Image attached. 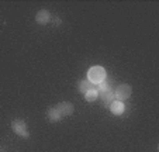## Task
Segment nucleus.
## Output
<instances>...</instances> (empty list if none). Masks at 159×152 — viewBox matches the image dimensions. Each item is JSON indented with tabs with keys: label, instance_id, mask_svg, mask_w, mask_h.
Returning <instances> with one entry per match:
<instances>
[{
	"label": "nucleus",
	"instance_id": "obj_10",
	"mask_svg": "<svg viewBox=\"0 0 159 152\" xmlns=\"http://www.w3.org/2000/svg\"><path fill=\"white\" fill-rule=\"evenodd\" d=\"M84 99H86V101H89V103L97 100V99H99V94H97V89H96V87L87 90V92L84 93Z\"/></svg>",
	"mask_w": 159,
	"mask_h": 152
},
{
	"label": "nucleus",
	"instance_id": "obj_2",
	"mask_svg": "<svg viewBox=\"0 0 159 152\" xmlns=\"http://www.w3.org/2000/svg\"><path fill=\"white\" fill-rule=\"evenodd\" d=\"M96 89H97V94H99V97L103 100V103H104L106 106H110V103L114 100V90H113V87L104 81L103 83H100Z\"/></svg>",
	"mask_w": 159,
	"mask_h": 152
},
{
	"label": "nucleus",
	"instance_id": "obj_5",
	"mask_svg": "<svg viewBox=\"0 0 159 152\" xmlns=\"http://www.w3.org/2000/svg\"><path fill=\"white\" fill-rule=\"evenodd\" d=\"M55 108H57L58 111H59V114L63 117H69L73 114V111H75V107H73L72 103H69V101H61V103H58L57 106H55Z\"/></svg>",
	"mask_w": 159,
	"mask_h": 152
},
{
	"label": "nucleus",
	"instance_id": "obj_9",
	"mask_svg": "<svg viewBox=\"0 0 159 152\" xmlns=\"http://www.w3.org/2000/svg\"><path fill=\"white\" fill-rule=\"evenodd\" d=\"M93 87H96V86H94V85H92L89 81H80V82L78 83V90H79L80 93H83V94L87 92V90L93 89Z\"/></svg>",
	"mask_w": 159,
	"mask_h": 152
},
{
	"label": "nucleus",
	"instance_id": "obj_3",
	"mask_svg": "<svg viewBox=\"0 0 159 152\" xmlns=\"http://www.w3.org/2000/svg\"><path fill=\"white\" fill-rule=\"evenodd\" d=\"M11 128L18 137H23V138L30 137V131H28V127L24 120H20V118L14 120V121L11 122Z\"/></svg>",
	"mask_w": 159,
	"mask_h": 152
},
{
	"label": "nucleus",
	"instance_id": "obj_6",
	"mask_svg": "<svg viewBox=\"0 0 159 152\" xmlns=\"http://www.w3.org/2000/svg\"><path fill=\"white\" fill-rule=\"evenodd\" d=\"M108 108H110V111L114 116H121V114L125 111V106H124L123 101H118V100H113L110 103V106H108Z\"/></svg>",
	"mask_w": 159,
	"mask_h": 152
},
{
	"label": "nucleus",
	"instance_id": "obj_1",
	"mask_svg": "<svg viewBox=\"0 0 159 152\" xmlns=\"http://www.w3.org/2000/svg\"><path fill=\"white\" fill-rule=\"evenodd\" d=\"M87 81L92 85H100L106 81V69L103 66H92L87 71Z\"/></svg>",
	"mask_w": 159,
	"mask_h": 152
},
{
	"label": "nucleus",
	"instance_id": "obj_8",
	"mask_svg": "<svg viewBox=\"0 0 159 152\" xmlns=\"http://www.w3.org/2000/svg\"><path fill=\"white\" fill-rule=\"evenodd\" d=\"M47 118H48L51 122H58L62 120V116H61L59 111H58L54 106V107H51L48 111H47Z\"/></svg>",
	"mask_w": 159,
	"mask_h": 152
},
{
	"label": "nucleus",
	"instance_id": "obj_4",
	"mask_svg": "<svg viewBox=\"0 0 159 152\" xmlns=\"http://www.w3.org/2000/svg\"><path fill=\"white\" fill-rule=\"evenodd\" d=\"M131 93H132V87L129 86V85H127V83L120 85V86L114 90V100L124 101L131 96Z\"/></svg>",
	"mask_w": 159,
	"mask_h": 152
},
{
	"label": "nucleus",
	"instance_id": "obj_7",
	"mask_svg": "<svg viewBox=\"0 0 159 152\" xmlns=\"http://www.w3.org/2000/svg\"><path fill=\"white\" fill-rule=\"evenodd\" d=\"M35 21L41 25H45L51 21V13L48 10H39L38 13L35 14Z\"/></svg>",
	"mask_w": 159,
	"mask_h": 152
}]
</instances>
